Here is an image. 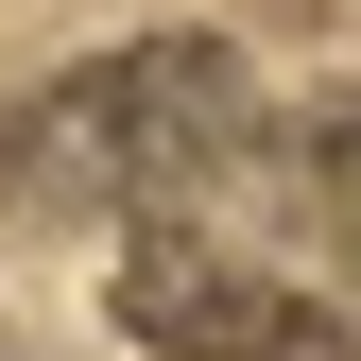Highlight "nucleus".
I'll return each mask as SVG.
<instances>
[{"label":"nucleus","mask_w":361,"mask_h":361,"mask_svg":"<svg viewBox=\"0 0 361 361\" xmlns=\"http://www.w3.org/2000/svg\"><path fill=\"white\" fill-rule=\"evenodd\" d=\"M241 138H258V86H241L224 35H121L104 69H69L52 104L18 121V190L35 207H138L155 224V207L224 190Z\"/></svg>","instance_id":"f257e3e1"},{"label":"nucleus","mask_w":361,"mask_h":361,"mask_svg":"<svg viewBox=\"0 0 361 361\" xmlns=\"http://www.w3.org/2000/svg\"><path fill=\"white\" fill-rule=\"evenodd\" d=\"M121 327H138L155 361H344V327H327L293 276H258V258L190 241L172 207L121 241Z\"/></svg>","instance_id":"f03ea898"},{"label":"nucleus","mask_w":361,"mask_h":361,"mask_svg":"<svg viewBox=\"0 0 361 361\" xmlns=\"http://www.w3.org/2000/svg\"><path fill=\"white\" fill-rule=\"evenodd\" d=\"M310 224L361 258V86H344V104H310Z\"/></svg>","instance_id":"7ed1b4c3"},{"label":"nucleus","mask_w":361,"mask_h":361,"mask_svg":"<svg viewBox=\"0 0 361 361\" xmlns=\"http://www.w3.org/2000/svg\"><path fill=\"white\" fill-rule=\"evenodd\" d=\"M276 18H344V0H276Z\"/></svg>","instance_id":"20e7f679"}]
</instances>
